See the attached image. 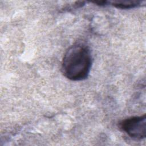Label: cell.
Returning <instances> with one entry per match:
<instances>
[{
	"label": "cell",
	"mask_w": 146,
	"mask_h": 146,
	"mask_svg": "<svg viewBox=\"0 0 146 146\" xmlns=\"http://www.w3.org/2000/svg\"><path fill=\"white\" fill-rule=\"evenodd\" d=\"M91 67L90 50L84 45L76 44L71 46L64 55L62 71L64 76L71 80L86 79Z\"/></svg>",
	"instance_id": "1"
},
{
	"label": "cell",
	"mask_w": 146,
	"mask_h": 146,
	"mask_svg": "<svg viewBox=\"0 0 146 146\" xmlns=\"http://www.w3.org/2000/svg\"><path fill=\"white\" fill-rule=\"evenodd\" d=\"M121 127L130 137L141 139L146 136V115L133 116L122 121Z\"/></svg>",
	"instance_id": "2"
},
{
	"label": "cell",
	"mask_w": 146,
	"mask_h": 146,
	"mask_svg": "<svg viewBox=\"0 0 146 146\" xmlns=\"http://www.w3.org/2000/svg\"><path fill=\"white\" fill-rule=\"evenodd\" d=\"M108 2L111 3L112 5L115 6L116 7L120 9H130L132 7H135L140 4V2L136 1H123V0H119V1H110Z\"/></svg>",
	"instance_id": "3"
}]
</instances>
